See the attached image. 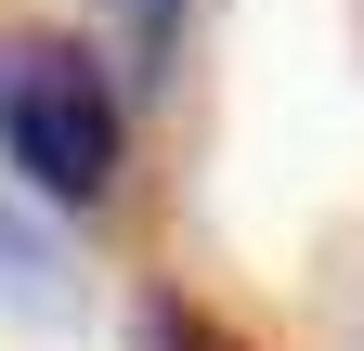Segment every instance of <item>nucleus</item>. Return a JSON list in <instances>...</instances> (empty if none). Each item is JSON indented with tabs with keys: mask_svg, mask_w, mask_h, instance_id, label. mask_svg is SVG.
I'll return each mask as SVG.
<instances>
[{
	"mask_svg": "<svg viewBox=\"0 0 364 351\" xmlns=\"http://www.w3.org/2000/svg\"><path fill=\"white\" fill-rule=\"evenodd\" d=\"M130 351H260V338L221 325L208 299H182V286H144V299H130Z\"/></svg>",
	"mask_w": 364,
	"mask_h": 351,
	"instance_id": "f03ea898",
	"label": "nucleus"
},
{
	"mask_svg": "<svg viewBox=\"0 0 364 351\" xmlns=\"http://www.w3.org/2000/svg\"><path fill=\"white\" fill-rule=\"evenodd\" d=\"M0 286H14V299H39V313L65 299V247L39 234V208H26L14 183H0Z\"/></svg>",
	"mask_w": 364,
	"mask_h": 351,
	"instance_id": "7ed1b4c3",
	"label": "nucleus"
},
{
	"mask_svg": "<svg viewBox=\"0 0 364 351\" xmlns=\"http://www.w3.org/2000/svg\"><path fill=\"white\" fill-rule=\"evenodd\" d=\"M117 26H130L117 78H156V65H169V39H182V0H117Z\"/></svg>",
	"mask_w": 364,
	"mask_h": 351,
	"instance_id": "20e7f679",
	"label": "nucleus"
},
{
	"mask_svg": "<svg viewBox=\"0 0 364 351\" xmlns=\"http://www.w3.org/2000/svg\"><path fill=\"white\" fill-rule=\"evenodd\" d=\"M0 183L91 222L130 183V78L91 26H0Z\"/></svg>",
	"mask_w": 364,
	"mask_h": 351,
	"instance_id": "f257e3e1",
	"label": "nucleus"
}]
</instances>
